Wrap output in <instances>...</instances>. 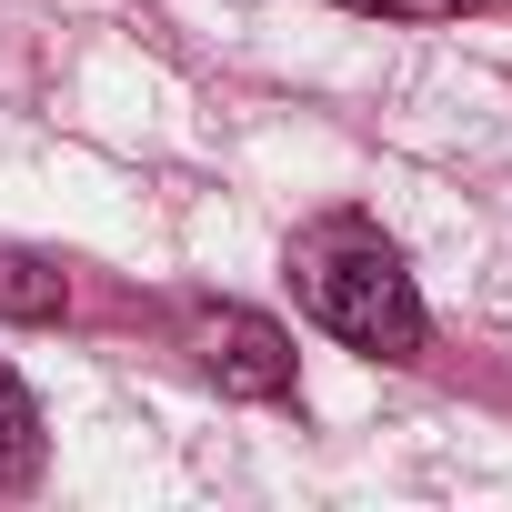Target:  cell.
<instances>
[{"label":"cell","mask_w":512,"mask_h":512,"mask_svg":"<svg viewBox=\"0 0 512 512\" xmlns=\"http://www.w3.org/2000/svg\"><path fill=\"white\" fill-rule=\"evenodd\" d=\"M292 292H302V312H312L332 342H352V352H372V362H412V352H422V292H412V272H402V251H392L362 211H322V221L292 241Z\"/></svg>","instance_id":"obj_1"},{"label":"cell","mask_w":512,"mask_h":512,"mask_svg":"<svg viewBox=\"0 0 512 512\" xmlns=\"http://www.w3.org/2000/svg\"><path fill=\"white\" fill-rule=\"evenodd\" d=\"M201 372L241 402H292V332L262 312H211L201 322Z\"/></svg>","instance_id":"obj_2"},{"label":"cell","mask_w":512,"mask_h":512,"mask_svg":"<svg viewBox=\"0 0 512 512\" xmlns=\"http://www.w3.org/2000/svg\"><path fill=\"white\" fill-rule=\"evenodd\" d=\"M41 452H51L41 402L21 392V372H11V362H0V492H31V482H41Z\"/></svg>","instance_id":"obj_3"},{"label":"cell","mask_w":512,"mask_h":512,"mask_svg":"<svg viewBox=\"0 0 512 512\" xmlns=\"http://www.w3.org/2000/svg\"><path fill=\"white\" fill-rule=\"evenodd\" d=\"M71 302V272L61 262H31V251H0V312L11 322H51Z\"/></svg>","instance_id":"obj_4"},{"label":"cell","mask_w":512,"mask_h":512,"mask_svg":"<svg viewBox=\"0 0 512 512\" xmlns=\"http://www.w3.org/2000/svg\"><path fill=\"white\" fill-rule=\"evenodd\" d=\"M342 11H362V21H462L482 0H342Z\"/></svg>","instance_id":"obj_5"}]
</instances>
